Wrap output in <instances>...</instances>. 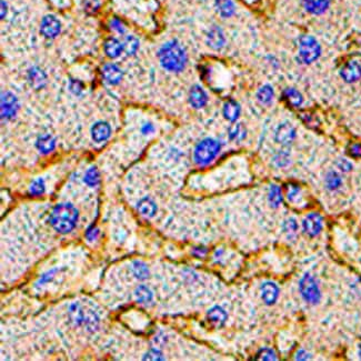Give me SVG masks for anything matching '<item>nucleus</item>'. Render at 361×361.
<instances>
[{
    "mask_svg": "<svg viewBox=\"0 0 361 361\" xmlns=\"http://www.w3.org/2000/svg\"><path fill=\"white\" fill-rule=\"evenodd\" d=\"M158 57L161 66L171 72L182 71L187 64L186 51L177 40H171L162 45L158 51Z\"/></svg>",
    "mask_w": 361,
    "mask_h": 361,
    "instance_id": "f257e3e1",
    "label": "nucleus"
},
{
    "mask_svg": "<svg viewBox=\"0 0 361 361\" xmlns=\"http://www.w3.org/2000/svg\"><path fill=\"white\" fill-rule=\"evenodd\" d=\"M50 224L59 233H68L76 227L78 220V210L70 204H59L52 209Z\"/></svg>",
    "mask_w": 361,
    "mask_h": 361,
    "instance_id": "f03ea898",
    "label": "nucleus"
},
{
    "mask_svg": "<svg viewBox=\"0 0 361 361\" xmlns=\"http://www.w3.org/2000/svg\"><path fill=\"white\" fill-rule=\"evenodd\" d=\"M69 316L72 322H75L77 326H84L90 331H94L98 328L99 318L96 311L79 302H76L70 307Z\"/></svg>",
    "mask_w": 361,
    "mask_h": 361,
    "instance_id": "7ed1b4c3",
    "label": "nucleus"
},
{
    "mask_svg": "<svg viewBox=\"0 0 361 361\" xmlns=\"http://www.w3.org/2000/svg\"><path fill=\"white\" fill-rule=\"evenodd\" d=\"M220 151V143L211 138H206L195 148L193 159L199 166H206L213 161Z\"/></svg>",
    "mask_w": 361,
    "mask_h": 361,
    "instance_id": "20e7f679",
    "label": "nucleus"
},
{
    "mask_svg": "<svg viewBox=\"0 0 361 361\" xmlns=\"http://www.w3.org/2000/svg\"><path fill=\"white\" fill-rule=\"evenodd\" d=\"M321 53V47H320L317 39L313 36L302 35L299 38V56L305 64H311L319 58Z\"/></svg>",
    "mask_w": 361,
    "mask_h": 361,
    "instance_id": "39448f33",
    "label": "nucleus"
},
{
    "mask_svg": "<svg viewBox=\"0 0 361 361\" xmlns=\"http://www.w3.org/2000/svg\"><path fill=\"white\" fill-rule=\"evenodd\" d=\"M300 292L309 304H317L320 300V291L317 282L310 274H306L300 280Z\"/></svg>",
    "mask_w": 361,
    "mask_h": 361,
    "instance_id": "423d86ee",
    "label": "nucleus"
},
{
    "mask_svg": "<svg viewBox=\"0 0 361 361\" xmlns=\"http://www.w3.org/2000/svg\"><path fill=\"white\" fill-rule=\"evenodd\" d=\"M19 103L17 97L10 91L2 92L1 94V118L4 120L12 119L16 116Z\"/></svg>",
    "mask_w": 361,
    "mask_h": 361,
    "instance_id": "0eeeda50",
    "label": "nucleus"
},
{
    "mask_svg": "<svg viewBox=\"0 0 361 361\" xmlns=\"http://www.w3.org/2000/svg\"><path fill=\"white\" fill-rule=\"evenodd\" d=\"M60 30L61 24L57 19V17L53 15H47L43 18L42 24H40V33L45 37L48 39L55 38L60 34Z\"/></svg>",
    "mask_w": 361,
    "mask_h": 361,
    "instance_id": "6e6552de",
    "label": "nucleus"
},
{
    "mask_svg": "<svg viewBox=\"0 0 361 361\" xmlns=\"http://www.w3.org/2000/svg\"><path fill=\"white\" fill-rule=\"evenodd\" d=\"M342 79L347 83H355L361 78V66L357 61H349L340 70Z\"/></svg>",
    "mask_w": 361,
    "mask_h": 361,
    "instance_id": "1a4fd4ad",
    "label": "nucleus"
},
{
    "mask_svg": "<svg viewBox=\"0 0 361 361\" xmlns=\"http://www.w3.org/2000/svg\"><path fill=\"white\" fill-rule=\"evenodd\" d=\"M101 76L102 79L106 80L108 84L117 85L123 78V71L115 64H106L101 68Z\"/></svg>",
    "mask_w": 361,
    "mask_h": 361,
    "instance_id": "9d476101",
    "label": "nucleus"
},
{
    "mask_svg": "<svg viewBox=\"0 0 361 361\" xmlns=\"http://www.w3.org/2000/svg\"><path fill=\"white\" fill-rule=\"evenodd\" d=\"M304 229L309 236H317L322 229V218L318 214H310L304 220Z\"/></svg>",
    "mask_w": 361,
    "mask_h": 361,
    "instance_id": "9b49d317",
    "label": "nucleus"
},
{
    "mask_svg": "<svg viewBox=\"0 0 361 361\" xmlns=\"http://www.w3.org/2000/svg\"><path fill=\"white\" fill-rule=\"evenodd\" d=\"M307 11L311 15H322L327 11L330 4V0H301Z\"/></svg>",
    "mask_w": 361,
    "mask_h": 361,
    "instance_id": "f8f14e48",
    "label": "nucleus"
},
{
    "mask_svg": "<svg viewBox=\"0 0 361 361\" xmlns=\"http://www.w3.org/2000/svg\"><path fill=\"white\" fill-rule=\"evenodd\" d=\"M296 136V130L289 123L281 124L276 130V140L279 143H290Z\"/></svg>",
    "mask_w": 361,
    "mask_h": 361,
    "instance_id": "ddd939ff",
    "label": "nucleus"
},
{
    "mask_svg": "<svg viewBox=\"0 0 361 361\" xmlns=\"http://www.w3.org/2000/svg\"><path fill=\"white\" fill-rule=\"evenodd\" d=\"M189 101H190L192 107L200 109V108L206 106L207 101H208V96H207L206 91L200 86L196 85L193 86L190 92H189Z\"/></svg>",
    "mask_w": 361,
    "mask_h": 361,
    "instance_id": "4468645a",
    "label": "nucleus"
},
{
    "mask_svg": "<svg viewBox=\"0 0 361 361\" xmlns=\"http://www.w3.org/2000/svg\"><path fill=\"white\" fill-rule=\"evenodd\" d=\"M111 128L105 121H98L91 128V136L96 142H103L110 137Z\"/></svg>",
    "mask_w": 361,
    "mask_h": 361,
    "instance_id": "2eb2a0df",
    "label": "nucleus"
},
{
    "mask_svg": "<svg viewBox=\"0 0 361 361\" xmlns=\"http://www.w3.org/2000/svg\"><path fill=\"white\" fill-rule=\"evenodd\" d=\"M226 38L223 30L219 27H213L207 35V44L213 49H220L225 46Z\"/></svg>",
    "mask_w": 361,
    "mask_h": 361,
    "instance_id": "dca6fc26",
    "label": "nucleus"
},
{
    "mask_svg": "<svg viewBox=\"0 0 361 361\" xmlns=\"http://www.w3.org/2000/svg\"><path fill=\"white\" fill-rule=\"evenodd\" d=\"M103 49H105L106 55L114 59V58H117L121 55V52L124 50V45L118 39L109 37L106 40L105 44H103Z\"/></svg>",
    "mask_w": 361,
    "mask_h": 361,
    "instance_id": "f3484780",
    "label": "nucleus"
},
{
    "mask_svg": "<svg viewBox=\"0 0 361 361\" xmlns=\"http://www.w3.org/2000/svg\"><path fill=\"white\" fill-rule=\"evenodd\" d=\"M261 292H263V299L267 305H272L276 302L278 298V287L272 282H266L264 283L263 288H261Z\"/></svg>",
    "mask_w": 361,
    "mask_h": 361,
    "instance_id": "a211bd4d",
    "label": "nucleus"
},
{
    "mask_svg": "<svg viewBox=\"0 0 361 361\" xmlns=\"http://www.w3.org/2000/svg\"><path fill=\"white\" fill-rule=\"evenodd\" d=\"M28 78L31 86L35 88H43L47 81L46 74L42 69H39L38 67H34V68L29 70Z\"/></svg>",
    "mask_w": 361,
    "mask_h": 361,
    "instance_id": "6ab92c4d",
    "label": "nucleus"
},
{
    "mask_svg": "<svg viewBox=\"0 0 361 361\" xmlns=\"http://www.w3.org/2000/svg\"><path fill=\"white\" fill-rule=\"evenodd\" d=\"M216 9L221 17L228 18L236 11V6L232 0H216Z\"/></svg>",
    "mask_w": 361,
    "mask_h": 361,
    "instance_id": "aec40b11",
    "label": "nucleus"
},
{
    "mask_svg": "<svg viewBox=\"0 0 361 361\" xmlns=\"http://www.w3.org/2000/svg\"><path fill=\"white\" fill-rule=\"evenodd\" d=\"M55 147H56V140L55 138L50 136V135H44V136L38 138L37 148L42 153H45V155L50 153L53 149H55Z\"/></svg>",
    "mask_w": 361,
    "mask_h": 361,
    "instance_id": "412c9836",
    "label": "nucleus"
},
{
    "mask_svg": "<svg viewBox=\"0 0 361 361\" xmlns=\"http://www.w3.org/2000/svg\"><path fill=\"white\" fill-rule=\"evenodd\" d=\"M137 209L142 216L150 218V217L155 216L156 211H157V207H156L155 202H153L150 198H143V199H141L138 202Z\"/></svg>",
    "mask_w": 361,
    "mask_h": 361,
    "instance_id": "4be33fe9",
    "label": "nucleus"
},
{
    "mask_svg": "<svg viewBox=\"0 0 361 361\" xmlns=\"http://www.w3.org/2000/svg\"><path fill=\"white\" fill-rule=\"evenodd\" d=\"M208 320L216 326H221L227 320V314L220 307H214L208 311Z\"/></svg>",
    "mask_w": 361,
    "mask_h": 361,
    "instance_id": "5701e85b",
    "label": "nucleus"
},
{
    "mask_svg": "<svg viewBox=\"0 0 361 361\" xmlns=\"http://www.w3.org/2000/svg\"><path fill=\"white\" fill-rule=\"evenodd\" d=\"M224 115L230 121H236L240 115V107L233 100H229L224 106Z\"/></svg>",
    "mask_w": 361,
    "mask_h": 361,
    "instance_id": "b1692460",
    "label": "nucleus"
},
{
    "mask_svg": "<svg viewBox=\"0 0 361 361\" xmlns=\"http://www.w3.org/2000/svg\"><path fill=\"white\" fill-rule=\"evenodd\" d=\"M283 97L286 98V100L290 103L291 106L299 107L302 103V96L299 91H297L296 89L289 88L286 89L285 92H283Z\"/></svg>",
    "mask_w": 361,
    "mask_h": 361,
    "instance_id": "393cba45",
    "label": "nucleus"
},
{
    "mask_svg": "<svg viewBox=\"0 0 361 361\" xmlns=\"http://www.w3.org/2000/svg\"><path fill=\"white\" fill-rule=\"evenodd\" d=\"M135 296H136L137 301L140 304H148L152 300V292L146 286H139L135 290Z\"/></svg>",
    "mask_w": 361,
    "mask_h": 361,
    "instance_id": "a878e982",
    "label": "nucleus"
},
{
    "mask_svg": "<svg viewBox=\"0 0 361 361\" xmlns=\"http://www.w3.org/2000/svg\"><path fill=\"white\" fill-rule=\"evenodd\" d=\"M85 182L90 187H94L100 182V175H99V171L97 170L96 167H91L87 170V173L85 175Z\"/></svg>",
    "mask_w": 361,
    "mask_h": 361,
    "instance_id": "bb28decb",
    "label": "nucleus"
},
{
    "mask_svg": "<svg viewBox=\"0 0 361 361\" xmlns=\"http://www.w3.org/2000/svg\"><path fill=\"white\" fill-rule=\"evenodd\" d=\"M133 272L136 278L140 279V280H144L149 277L148 267L141 261H135L133 264Z\"/></svg>",
    "mask_w": 361,
    "mask_h": 361,
    "instance_id": "cd10ccee",
    "label": "nucleus"
},
{
    "mask_svg": "<svg viewBox=\"0 0 361 361\" xmlns=\"http://www.w3.org/2000/svg\"><path fill=\"white\" fill-rule=\"evenodd\" d=\"M139 47V40L134 36H127L124 43V50L128 55H134Z\"/></svg>",
    "mask_w": 361,
    "mask_h": 361,
    "instance_id": "c85d7f7f",
    "label": "nucleus"
},
{
    "mask_svg": "<svg viewBox=\"0 0 361 361\" xmlns=\"http://www.w3.org/2000/svg\"><path fill=\"white\" fill-rule=\"evenodd\" d=\"M257 97H258L259 100L264 103H269L272 100L273 98V90L270 86H264L263 88L259 89L258 93H257Z\"/></svg>",
    "mask_w": 361,
    "mask_h": 361,
    "instance_id": "c756f323",
    "label": "nucleus"
},
{
    "mask_svg": "<svg viewBox=\"0 0 361 361\" xmlns=\"http://www.w3.org/2000/svg\"><path fill=\"white\" fill-rule=\"evenodd\" d=\"M45 190H46V186H45V181L42 178L34 180L29 187V192L33 196H42Z\"/></svg>",
    "mask_w": 361,
    "mask_h": 361,
    "instance_id": "7c9ffc66",
    "label": "nucleus"
},
{
    "mask_svg": "<svg viewBox=\"0 0 361 361\" xmlns=\"http://www.w3.org/2000/svg\"><path fill=\"white\" fill-rule=\"evenodd\" d=\"M269 200H270V202H271V205L274 207H277L281 202V200H282L281 190L278 186H271V188H270Z\"/></svg>",
    "mask_w": 361,
    "mask_h": 361,
    "instance_id": "2f4dec72",
    "label": "nucleus"
},
{
    "mask_svg": "<svg viewBox=\"0 0 361 361\" xmlns=\"http://www.w3.org/2000/svg\"><path fill=\"white\" fill-rule=\"evenodd\" d=\"M326 182H327V187L329 189H331V190H333V189H337L341 184V178L337 173H333L332 171V173L328 174Z\"/></svg>",
    "mask_w": 361,
    "mask_h": 361,
    "instance_id": "473e14b6",
    "label": "nucleus"
},
{
    "mask_svg": "<svg viewBox=\"0 0 361 361\" xmlns=\"http://www.w3.org/2000/svg\"><path fill=\"white\" fill-rule=\"evenodd\" d=\"M83 6L87 13H94L100 7V2H99V0H84Z\"/></svg>",
    "mask_w": 361,
    "mask_h": 361,
    "instance_id": "72a5a7b5",
    "label": "nucleus"
},
{
    "mask_svg": "<svg viewBox=\"0 0 361 361\" xmlns=\"http://www.w3.org/2000/svg\"><path fill=\"white\" fill-rule=\"evenodd\" d=\"M109 26H110V28L112 30L116 31V33L120 34V35H124L126 33V27H125V25L123 24V22H121V20L117 19V18H114V19L110 20Z\"/></svg>",
    "mask_w": 361,
    "mask_h": 361,
    "instance_id": "f704fd0d",
    "label": "nucleus"
},
{
    "mask_svg": "<svg viewBox=\"0 0 361 361\" xmlns=\"http://www.w3.org/2000/svg\"><path fill=\"white\" fill-rule=\"evenodd\" d=\"M256 359H258V360H276L277 357H276V354H274L272 350L263 349V350L259 351L258 355H257Z\"/></svg>",
    "mask_w": 361,
    "mask_h": 361,
    "instance_id": "c9c22d12",
    "label": "nucleus"
},
{
    "mask_svg": "<svg viewBox=\"0 0 361 361\" xmlns=\"http://www.w3.org/2000/svg\"><path fill=\"white\" fill-rule=\"evenodd\" d=\"M286 193H287V197L289 198V199L292 200L293 198H295L298 193H299V187L296 186V184H287L286 187Z\"/></svg>",
    "mask_w": 361,
    "mask_h": 361,
    "instance_id": "e433bc0d",
    "label": "nucleus"
},
{
    "mask_svg": "<svg viewBox=\"0 0 361 361\" xmlns=\"http://www.w3.org/2000/svg\"><path fill=\"white\" fill-rule=\"evenodd\" d=\"M144 360H164V357H162L161 353H159L158 350L152 349L150 351H148L146 354V356L143 357Z\"/></svg>",
    "mask_w": 361,
    "mask_h": 361,
    "instance_id": "4c0bfd02",
    "label": "nucleus"
},
{
    "mask_svg": "<svg viewBox=\"0 0 361 361\" xmlns=\"http://www.w3.org/2000/svg\"><path fill=\"white\" fill-rule=\"evenodd\" d=\"M285 231L288 234H292L297 231V223L295 219H289L285 223Z\"/></svg>",
    "mask_w": 361,
    "mask_h": 361,
    "instance_id": "58836bf2",
    "label": "nucleus"
},
{
    "mask_svg": "<svg viewBox=\"0 0 361 361\" xmlns=\"http://www.w3.org/2000/svg\"><path fill=\"white\" fill-rule=\"evenodd\" d=\"M98 234H99V231H98L97 228L90 227L87 230V231H86V238H87L89 241H93V240H96V239H97Z\"/></svg>",
    "mask_w": 361,
    "mask_h": 361,
    "instance_id": "ea45409f",
    "label": "nucleus"
},
{
    "mask_svg": "<svg viewBox=\"0 0 361 361\" xmlns=\"http://www.w3.org/2000/svg\"><path fill=\"white\" fill-rule=\"evenodd\" d=\"M241 134V126L240 125H236L233 126V127L230 128L229 130V137L230 139H236L238 138L239 136H240Z\"/></svg>",
    "mask_w": 361,
    "mask_h": 361,
    "instance_id": "a19ab883",
    "label": "nucleus"
},
{
    "mask_svg": "<svg viewBox=\"0 0 361 361\" xmlns=\"http://www.w3.org/2000/svg\"><path fill=\"white\" fill-rule=\"evenodd\" d=\"M70 90L76 94H79L83 91V85L79 83L78 80H71L70 83Z\"/></svg>",
    "mask_w": 361,
    "mask_h": 361,
    "instance_id": "79ce46f5",
    "label": "nucleus"
},
{
    "mask_svg": "<svg viewBox=\"0 0 361 361\" xmlns=\"http://www.w3.org/2000/svg\"><path fill=\"white\" fill-rule=\"evenodd\" d=\"M349 153L354 157H361V144L358 143L353 144V146L349 148Z\"/></svg>",
    "mask_w": 361,
    "mask_h": 361,
    "instance_id": "37998d69",
    "label": "nucleus"
},
{
    "mask_svg": "<svg viewBox=\"0 0 361 361\" xmlns=\"http://www.w3.org/2000/svg\"><path fill=\"white\" fill-rule=\"evenodd\" d=\"M338 167H339V168L342 171H349L351 169L350 162H348V161L345 160V159H341V160L338 161Z\"/></svg>",
    "mask_w": 361,
    "mask_h": 361,
    "instance_id": "c03bdc74",
    "label": "nucleus"
},
{
    "mask_svg": "<svg viewBox=\"0 0 361 361\" xmlns=\"http://www.w3.org/2000/svg\"><path fill=\"white\" fill-rule=\"evenodd\" d=\"M193 255H195L196 257H198V258H200V257H204L206 254H207V249L204 247H200V248H195L193 249Z\"/></svg>",
    "mask_w": 361,
    "mask_h": 361,
    "instance_id": "a18cd8bd",
    "label": "nucleus"
},
{
    "mask_svg": "<svg viewBox=\"0 0 361 361\" xmlns=\"http://www.w3.org/2000/svg\"><path fill=\"white\" fill-rule=\"evenodd\" d=\"M55 272H56V270H51V271H50V272H48V273H46V274H44V276H42V278H40V280H39V282H42V283H44V282H46V281H48V280H49V279H51V278L53 277V274H55Z\"/></svg>",
    "mask_w": 361,
    "mask_h": 361,
    "instance_id": "49530a36",
    "label": "nucleus"
},
{
    "mask_svg": "<svg viewBox=\"0 0 361 361\" xmlns=\"http://www.w3.org/2000/svg\"><path fill=\"white\" fill-rule=\"evenodd\" d=\"M309 357H310L309 354H307L305 350H299L298 351L296 358L298 360H306V359H309Z\"/></svg>",
    "mask_w": 361,
    "mask_h": 361,
    "instance_id": "de8ad7c7",
    "label": "nucleus"
},
{
    "mask_svg": "<svg viewBox=\"0 0 361 361\" xmlns=\"http://www.w3.org/2000/svg\"><path fill=\"white\" fill-rule=\"evenodd\" d=\"M152 132H153V127H152L151 124H147L142 127V133L143 134H150Z\"/></svg>",
    "mask_w": 361,
    "mask_h": 361,
    "instance_id": "09e8293b",
    "label": "nucleus"
},
{
    "mask_svg": "<svg viewBox=\"0 0 361 361\" xmlns=\"http://www.w3.org/2000/svg\"><path fill=\"white\" fill-rule=\"evenodd\" d=\"M6 13H7V4L4 2V0H1V19H3Z\"/></svg>",
    "mask_w": 361,
    "mask_h": 361,
    "instance_id": "8fccbe9b",
    "label": "nucleus"
}]
</instances>
